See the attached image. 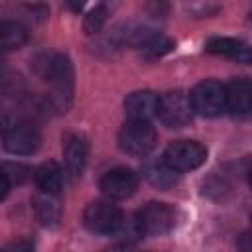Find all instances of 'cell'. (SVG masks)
Returning a JSON list of instances; mask_svg holds the SVG:
<instances>
[{"mask_svg":"<svg viewBox=\"0 0 252 252\" xmlns=\"http://www.w3.org/2000/svg\"><path fill=\"white\" fill-rule=\"evenodd\" d=\"M41 77L53 87V96L59 106H67L73 93V67L67 55L55 53L41 63Z\"/></svg>","mask_w":252,"mask_h":252,"instance_id":"obj_1","label":"cell"},{"mask_svg":"<svg viewBox=\"0 0 252 252\" xmlns=\"http://www.w3.org/2000/svg\"><path fill=\"white\" fill-rule=\"evenodd\" d=\"M158 142V134L148 120H128L118 132V146L124 154L134 158L148 156Z\"/></svg>","mask_w":252,"mask_h":252,"instance_id":"obj_2","label":"cell"},{"mask_svg":"<svg viewBox=\"0 0 252 252\" xmlns=\"http://www.w3.org/2000/svg\"><path fill=\"white\" fill-rule=\"evenodd\" d=\"M83 222L94 234H116L124 222V213L110 201H93L83 213Z\"/></svg>","mask_w":252,"mask_h":252,"instance_id":"obj_3","label":"cell"},{"mask_svg":"<svg viewBox=\"0 0 252 252\" xmlns=\"http://www.w3.org/2000/svg\"><path fill=\"white\" fill-rule=\"evenodd\" d=\"M207 159V150L195 140H177L171 142L163 152V161L177 173L193 171L203 165Z\"/></svg>","mask_w":252,"mask_h":252,"instance_id":"obj_4","label":"cell"},{"mask_svg":"<svg viewBox=\"0 0 252 252\" xmlns=\"http://www.w3.org/2000/svg\"><path fill=\"white\" fill-rule=\"evenodd\" d=\"M191 106L195 114L215 118L226 110V94H224V85L217 81H203L199 83L191 94Z\"/></svg>","mask_w":252,"mask_h":252,"instance_id":"obj_5","label":"cell"},{"mask_svg":"<svg viewBox=\"0 0 252 252\" xmlns=\"http://www.w3.org/2000/svg\"><path fill=\"white\" fill-rule=\"evenodd\" d=\"M191 98L183 91H169L159 96L158 100V114L159 120L169 128H181L191 122L193 118Z\"/></svg>","mask_w":252,"mask_h":252,"instance_id":"obj_6","label":"cell"},{"mask_svg":"<svg viewBox=\"0 0 252 252\" xmlns=\"http://www.w3.org/2000/svg\"><path fill=\"white\" fill-rule=\"evenodd\" d=\"M134 219H136L142 234L159 236V234H165V232H169L173 228V224H175V209L171 205H167V203L152 201Z\"/></svg>","mask_w":252,"mask_h":252,"instance_id":"obj_7","label":"cell"},{"mask_svg":"<svg viewBox=\"0 0 252 252\" xmlns=\"http://www.w3.org/2000/svg\"><path fill=\"white\" fill-rule=\"evenodd\" d=\"M41 142L39 130L32 122H16L4 134V146L14 156H30L37 152Z\"/></svg>","mask_w":252,"mask_h":252,"instance_id":"obj_8","label":"cell"},{"mask_svg":"<svg viewBox=\"0 0 252 252\" xmlns=\"http://www.w3.org/2000/svg\"><path fill=\"white\" fill-rule=\"evenodd\" d=\"M98 187H100V191L108 199L120 201V199L130 197L136 191V187H138V175L130 167H114V169H108L100 177Z\"/></svg>","mask_w":252,"mask_h":252,"instance_id":"obj_9","label":"cell"},{"mask_svg":"<svg viewBox=\"0 0 252 252\" xmlns=\"http://www.w3.org/2000/svg\"><path fill=\"white\" fill-rule=\"evenodd\" d=\"M159 96L152 91H134L124 98V112L130 120H148L158 114Z\"/></svg>","mask_w":252,"mask_h":252,"instance_id":"obj_10","label":"cell"},{"mask_svg":"<svg viewBox=\"0 0 252 252\" xmlns=\"http://www.w3.org/2000/svg\"><path fill=\"white\" fill-rule=\"evenodd\" d=\"M226 110L234 116H246L252 108V85L248 79H234L224 87Z\"/></svg>","mask_w":252,"mask_h":252,"instance_id":"obj_11","label":"cell"},{"mask_svg":"<svg viewBox=\"0 0 252 252\" xmlns=\"http://www.w3.org/2000/svg\"><path fill=\"white\" fill-rule=\"evenodd\" d=\"M33 211H35L37 220L43 226H55L61 220V215H63L59 195H49V193L37 191L35 197H33Z\"/></svg>","mask_w":252,"mask_h":252,"instance_id":"obj_12","label":"cell"},{"mask_svg":"<svg viewBox=\"0 0 252 252\" xmlns=\"http://www.w3.org/2000/svg\"><path fill=\"white\" fill-rule=\"evenodd\" d=\"M63 156H65L67 169L73 175H81L83 169H85V163H87V142H85V138L79 136V134L65 136Z\"/></svg>","mask_w":252,"mask_h":252,"instance_id":"obj_13","label":"cell"},{"mask_svg":"<svg viewBox=\"0 0 252 252\" xmlns=\"http://www.w3.org/2000/svg\"><path fill=\"white\" fill-rule=\"evenodd\" d=\"M207 51L215 55H224L230 59H236L240 63L250 61V47L234 37H211L207 41Z\"/></svg>","mask_w":252,"mask_h":252,"instance_id":"obj_14","label":"cell"},{"mask_svg":"<svg viewBox=\"0 0 252 252\" xmlns=\"http://www.w3.org/2000/svg\"><path fill=\"white\" fill-rule=\"evenodd\" d=\"M35 185L41 193H49V195H59L63 189V169L59 167L57 161H45L41 163L35 173H33Z\"/></svg>","mask_w":252,"mask_h":252,"instance_id":"obj_15","label":"cell"},{"mask_svg":"<svg viewBox=\"0 0 252 252\" xmlns=\"http://www.w3.org/2000/svg\"><path fill=\"white\" fill-rule=\"evenodd\" d=\"M142 171H144V177L154 187H158V189H169L179 179V173L175 169H171L163 161V158L161 159H150V161H146L144 167H142Z\"/></svg>","mask_w":252,"mask_h":252,"instance_id":"obj_16","label":"cell"},{"mask_svg":"<svg viewBox=\"0 0 252 252\" xmlns=\"http://www.w3.org/2000/svg\"><path fill=\"white\" fill-rule=\"evenodd\" d=\"M28 32L18 22H0V49H18L26 43Z\"/></svg>","mask_w":252,"mask_h":252,"instance_id":"obj_17","label":"cell"},{"mask_svg":"<svg viewBox=\"0 0 252 252\" xmlns=\"http://www.w3.org/2000/svg\"><path fill=\"white\" fill-rule=\"evenodd\" d=\"M140 49H142L144 57L156 59V57H161L163 53L171 51V49H173V41L167 39V37H163V35H159V33H156V35H152L144 45H140Z\"/></svg>","mask_w":252,"mask_h":252,"instance_id":"obj_18","label":"cell"},{"mask_svg":"<svg viewBox=\"0 0 252 252\" xmlns=\"http://www.w3.org/2000/svg\"><path fill=\"white\" fill-rule=\"evenodd\" d=\"M0 173L6 177V181L10 185H14V183L20 185V183H24L32 175V169L28 165L20 163V161H6V163L0 165Z\"/></svg>","mask_w":252,"mask_h":252,"instance_id":"obj_19","label":"cell"},{"mask_svg":"<svg viewBox=\"0 0 252 252\" xmlns=\"http://www.w3.org/2000/svg\"><path fill=\"white\" fill-rule=\"evenodd\" d=\"M106 22V6L104 4H96L83 20V28L87 33H96Z\"/></svg>","mask_w":252,"mask_h":252,"instance_id":"obj_20","label":"cell"},{"mask_svg":"<svg viewBox=\"0 0 252 252\" xmlns=\"http://www.w3.org/2000/svg\"><path fill=\"white\" fill-rule=\"evenodd\" d=\"M0 252H33V244L26 238H20V240H14L10 242L6 248H2Z\"/></svg>","mask_w":252,"mask_h":252,"instance_id":"obj_21","label":"cell"},{"mask_svg":"<svg viewBox=\"0 0 252 252\" xmlns=\"http://www.w3.org/2000/svg\"><path fill=\"white\" fill-rule=\"evenodd\" d=\"M248 240H250V234H248V232H242V236L238 238V248H240V252H250Z\"/></svg>","mask_w":252,"mask_h":252,"instance_id":"obj_22","label":"cell"},{"mask_svg":"<svg viewBox=\"0 0 252 252\" xmlns=\"http://www.w3.org/2000/svg\"><path fill=\"white\" fill-rule=\"evenodd\" d=\"M8 191H10V183H8V181H6V177L0 173V201H2V199H6Z\"/></svg>","mask_w":252,"mask_h":252,"instance_id":"obj_23","label":"cell"},{"mask_svg":"<svg viewBox=\"0 0 252 252\" xmlns=\"http://www.w3.org/2000/svg\"><path fill=\"white\" fill-rule=\"evenodd\" d=\"M8 126H10V124H8V118H6V114L0 110V136H2V138H4V134H6V130H8Z\"/></svg>","mask_w":252,"mask_h":252,"instance_id":"obj_24","label":"cell"}]
</instances>
